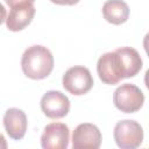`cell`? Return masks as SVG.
<instances>
[{
  "label": "cell",
  "mask_w": 149,
  "mask_h": 149,
  "mask_svg": "<svg viewBox=\"0 0 149 149\" xmlns=\"http://www.w3.org/2000/svg\"><path fill=\"white\" fill-rule=\"evenodd\" d=\"M34 5H23L10 8V12L6 19V27L10 31H20L24 29L35 16Z\"/></svg>",
  "instance_id": "obj_10"
},
{
  "label": "cell",
  "mask_w": 149,
  "mask_h": 149,
  "mask_svg": "<svg viewBox=\"0 0 149 149\" xmlns=\"http://www.w3.org/2000/svg\"><path fill=\"white\" fill-rule=\"evenodd\" d=\"M0 149H7V142L1 133H0Z\"/></svg>",
  "instance_id": "obj_16"
},
{
  "label": "cell",
  "mask_w": 149,
  "mask_h": 149,
  "mask_svg": "<svg viewBox=\"0 0 149 149\" xmlns=\"http://www.w3.org/2000/svg\"><path fill=\"white\" fill-rule=\"evenodd\" d=\"M3 126L12 140H21L27 132V115L26 113L16 107L8 108L3 115Z\"/></svg>",
  "instance_id": "obj_9"
},
{
  "label": "cell",
  "mask_w": 149,
  "mask_h": 149,
  "mask_svg": "<svg viewBox=\"0 0 149 149\" xmlns=\"http://www.w3.org/2000/svg\"><path fill=\"white\" fill-rule=\"evenodd\" d=\"M69 140V127L63 122H51L44 127L41 136V146L44 149H66Z\"/></svg>",
  "instance_id": "obj_7"
},
{
  "label": "cell",
  "mask_w": 149,
  "mask_h": 149,
  "mask_svg": "<svg viewBox=\"0 0 149 149\" xmlns=\"http://www.w3.org/2000/svg\"><path fill=\"white\" fill-rule=\"evenodd\" d=\"M52 3H56V5H63V6H73L76 3L79 2V0H50Z\"/></svg>",
  "instance_id": "obj_14"
},
{
  "label": "cell",
  "mask_w": 149,
  "mask_h": 149,
  "mask_svg": "<svg viewBox=\"0 0 149 149\" xmlns=\"http://www.w3.org/2000/svg\"><path fill=\"white\" fill-rule=\"evenodd\" d=\"M63 87L73 95H83L93 86V77L90 70L83 65H74L63 74Z\"/></svg>",
  "instance_id": "obj_5"
},
{
  "label": "cell",
  "mask_w": 149,
  "mask_h": 149,
  "mask_svg": "<svg viewBox=\"0 0 149 149\" xmlns=\"http://www.w3.org/2000/svg\"><path fill=\"white\" fill-rule=\"evenodd\" d=\"M113 59L120 79L135 77L142 69V59L136 49L121 47L113 51Z\"/></svg>",
  "instance_id": "obj_2"
},
{
  "label": "cell",
  "mask_w": 149,
  "mask_h": 149,
  "mask_svg": "<svg viewBox=\"0 0 149 149\" xmlns=\"http://www.w3.org/2000/svg\"><path fill=\"white\" fill-rule=\"evenodd\" d=\"M113 102L115 107L123 113H135L142 108L144 94L136 85L126 83L114 91Z\"/></svg>",
  "instance_id": "obj_4"
},
{
  "label": "cell",
  "mask_w": 149,
  "mask_h": 149,
  "mask_svg": "<svg viewBox=\"0 0 149 149\" xmlns=\"http://www.w3.org/2000/svg\"><path fill=\"white\" fill-rule=\"evenodd\" d=\"M101 144V133L93 123H80L72 133V147L74 149H97Z\"/></svg>",
  "instance_id": "obj_8"
},
{
  "label": "cell",
  "mask_w": 149,
  "mask_h": 149,
  "mask_svg": "<svg viewBox=\"0 0 149 149\" xmlns=\"http://www.w3.org/2000/svg\"><path fill=\"white\" fill-rule=\"evenodd\" d=\"M21 69L30 79H44L54 69V56L47 47L40 44L28 47L21 57Z\"/></svg>",
  "instance_id": "obj_1"
},
{
  "label": "cell",
  "mask_w": 149,
  "mask_h": 149,
  "mask_svg": "<svg viewBox=\"0 0 149 149\" xmlns=\"http://www.w3.org/2000/svg\"><path fill=\"white\" fill-rule=\"evenodd\" d=\"M41 109L49 119H62L70 111V100L64 93L51 90L43 94Z\"/></svg>",
  "instance_id": "obj_6"
},
{
  "label": "cell",
  "mask_w": 149,
  "mask_h": 149,
  "mask_svg": "<svg viewBox=\"0 0 149 149\" xmlns=\"http://www.w3.org/2000/svg\"><path fill=\"white\" fill-rule=\"evenodd\" d=\"M113 135L115 143L121 149H135L143 142V128L135 120L118 121Z\"/></svg>",
  "instance_id": "obj_3"
},
{
  "label": "cell",
  "mask_w": 149,
  "mask_h": 149,
  "mask_svg": "<svg viewBox=\"0 0 149 149\" xmlns=\"http://www.w3.org/2000/svg\"><path fill=\"white\" fill-rule=\"evenodd\" d=\"M97 71L100 80L107 85H114L121 81L119 76L116 74L114 63H113V54L112 51L104 54L99 57L97 64Z\"/></svg>",
  "instance_id": "obj_12"
},
{
  "label": "cell",
  "mask_w": 149,
  "mask_h": 149,
  "mask_svg": "<svg viewBox=\"0 0 149 149\" xmlns=\"http://www.w3.org/2000/svg\"><path fill=\"white\" fill-rule=\"evenodd\" d=\"M104 19L112 24H121L128 20L129 7L123 0H107L102 5Z\"/></svg>",
  "instance_id": "obj_11"
},
{
  "label": "cell",
  "mask_w": 149,
  "mask_h": 149,
  "mask_svg": "<svg viewBox=\"0 0 149 149\" xmlns=\"http://www.w3.org/2000/svg\"><path fill=\"white\" fill-rule=\"evenodd\" d=\"M6 15H7V12H6V8L5 6L0 2V24L6 20Z\"/></svg>",
  "instance_id": "obj_15"
},
{
  "label": "cell",
  "mask_w": 149,
  "mask_h": 149,
  "mask_svg": "<svg viewBox=\"0 0 149 149\" xmlns=\"http://www.w3.org/2000/svg\"><path fill=\"white\" fill-rule=\"evenodd\" d=\"M5 2L10 7H16V6H23V5H34L35 0H5Z\"/></svg>",
  "instance_id": "obj_13"
}]
</instances>
